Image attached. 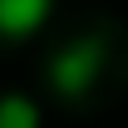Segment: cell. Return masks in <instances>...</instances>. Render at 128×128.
I'll use <instances>...</instances> for the list:
<instances>
[{
  "label": "cell",
  "instance_id": "6da1fadb",
  "mask_svg": "<svg viewBox=\"0 0 128 128\" xmlns=\"http://www.w3.org/2000/svg\"><path fill=\"white\" fill-rule=\"evenodd\" d=\"M98 69H104V44L98 40H74V44H64L49 59V84H54V94L79 98V94H89Z\"/></svg>",
  "mask_w": 128,
  "mask_h": 128
},
{
  "label": "cell",
  "instance_id": "7a4b0ae2",
  "mask_svg": "<svg viewBox=\"0 0 128 128\" xmlns=\"http://www.w3.org/2000/svg\"><path fill=\"white\" fill-rule=\"evenodd\" d=\"M54 0H0V40H30L49 20Z\"/></svg>",
  "mask_w": 128,
  "mask_h": 128
},
{
  "label": "cell",
  "instance_id": "3957f363",
  "mask_svg": "<svg viewBox=\"0 0 128 128\" xmlns=\"http://www.w3.org/2000/svg\"><path fill=\"white\" fill-rule=\"evenodd\" d=\"M0 128H40V108L25 94H5L0 98Z\"/></svg>",
  "mask_w": 128,
  "mask_h": 128
}]
</instances>
